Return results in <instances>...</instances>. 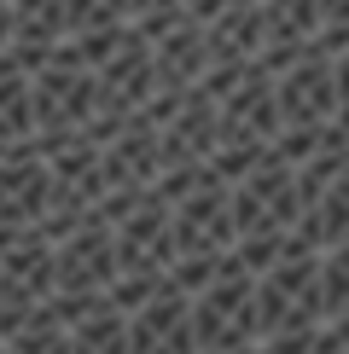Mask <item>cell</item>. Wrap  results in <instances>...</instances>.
I'll return each mask as SVG.
<instances>
[{
	"label": "cell",
	"mask_w": 349,
	"mask_h": 354,
	"mask_svg": "<svg viewBox=\"0 0 349 354\" xmlns=\"http://www.w3.org/2000/svg\"><path fill=\"white\" fill-rule=\"evenodd\" d=\"M47 203H53V169L29 140L0 163V232H41Z\"/></svg>",
	"instance_id": "obj_1"
},
{
	"label": "cell",
	"mask_w": 349,
	"mask_h": 354,
	"mask_svg": "<svg viewBox=\"0 0 349 354\" xmlns=\"http://www.w3.org/2000/svg\"><path fill=\"white\" fill-rule=\"evenodd\" d=\"M128 348L134 354H198L193 343V297L163 285L140 314H128Z\"/></svg>",
	"instance_id": "obj_2"
},
{
	"label": "cell",
	"mask_w": 349,
	"mask_h": 354,
	"mask_svg": "<svg viewBox=\"0 0 349 354\" xmlns=\"http://www.w3.org/2000/svg\"><path fill=\"white\" fill-rule=\"evenodd\" d=\"M35 140V105H29V76L0 53V145H29Z\"/></svg>",
	"instance_id": "obj_3"
},
{
	"label": "cell",
	"mask_w": 349,
	"mask_h": 354,
	"mask_svg": "<svg viewBox=\"0 0 349 354\" xmlns=\"http://www.w3.org/2000/svg\"><path fill=\"white\" fill-rule=\"evenodd\" d=\"M70 354H134L128 348V319L116 308H93L82 326H70Z\"/></svg>",
	"instance_id": "obj_4"
},
{
	"label": "cell",
	"mask_w": 349,
	"mask_h": 354,
	"mask_svg": "<svg viewBox=\"0 0 349 354\" xmlns=\"http://www.w3.org/2000/svg\"><path fill=\"white\" fill-rule=\"evenodd\" d=\"M12 47V0H0V53Z\"/></svg>",
	"instance_id": "obj_5"
}]
</instances>
